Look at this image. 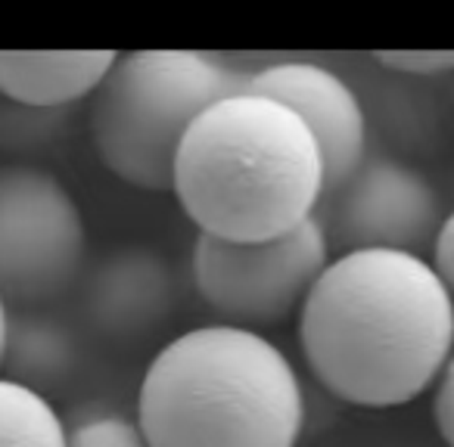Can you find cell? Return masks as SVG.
Wrapping results in <instances>:
<instances>
[{"label":"cell","mask_w":454,"mask_h":447,"mask_svg":"<svg viewBox=\"0 0 454 447\" xmlns=\"http://www.w3.org/2000/svg\"><path fill=\"white\" fill-rule=\"evenodd\" d=\"M305 366L327 395L364 410L427 395L454 351V302L423 255L342 252L299 311Z\"/></svg>","instance_id":"6da1fadb"},{"label":"cell","mask_w":454,"mask_h":447,"mask_svg":"<svg viewBox=\"0 0 454 447\" xmlns=\"http://www.w3.org/2000/svg\"><path fill=\"white\" fill-rule=\"evenodd\" d=\"M171 193L196 234L231 243L274 240L317 214L324 158L296 112L240 90L190 125Z\"/></svg>","instance_id":"7a4b0ae2"},{"label":"cell","mask_w":454,"mask_h":447,"mask_svg":"<svg viewBox=\"0 0 454 447\" xmlns=\"http://www.w3.org/2000/svg\"><path fill=\"white\" fill-rule=\"evenodd\" d=\"M134 416L153 447H296L305 391L268 335L206 323L153 354Z\"/></svg>","instance_id":"3957f363"},{"label":"cell","mask_w":454,"mask_h":447,"mask_svg":"<svg viewBox=\"0 0 454 447\" xmlns=\"http://www.w3.org/2000/svg\"><path fill=\"white\" fill-rule=\"evenodd\" d=\"M243 90V72L200 50L115 53L90 94V140L121 183L171 193L175 158L190 125Z\"/></svg>","instance_id":"277c9868"},{"label":"cell","mask_w":454,"mask_h":447,"mask_svg":"<svg viewBox=\"0 0 454 447\" xmlns=\"http://www.w3.org/2000/svg\"><path fill=\"white\" fill-rule=\"evenodd\" d=\"M324 220L311 218L274 240L231 243L196 234L190 274L200 298L240 329L274 327L299 314L317 277L333 258Z\"/></svg>","instance_id":"5b68a950"},{"label":"cell","mask_w":454,"mask_h":447,"mask_svg":"<svg viewBox=\"0 0 454 447\" xmlns=\"http://www.w3.org/2000/svg\"><path fill=\"white\" fill-rule=\"evenodd\" d=\"M84 214L53 171L0 165V298L35 311L63 296L84 258Z\"/></svg>","instance_id":"8992f818"},{"label":"cell","mask_w":454,"mask_h":447,"mask_svg":"<svg viewBox=\"0 0 454 447\" xmlns=\"http://www.w3.org/2000/svg\"><path fill=\"white\" fill-rule=\"evenodd\" d=\"M324 220L330 249L342 252H408L423 255L433 249L442 220V199L435 187L389 156L364 158L336 193Z\"/></svg>","instance_id":"52a82bcc"},{"label":"cell","mask_w":454,"mask_h":447,"mask_svg":"<svg viewBox=\"0 0 454 447\" xmlns=\"http://www.w3.org/2000/svg\"><path fill=\"white\" fill-rule=\"evenodd\" d=\"M243 90L268 96L296 112L324 158V196L336 193L358 171L367 152V119L358 94L327 66L284 59L243 72Z\"/></svg>","instance_id":"ba28073f"},{"label":"cell","mask_w":454,"mask_h":447,"mask_svg":"<svg viewBox=\"0 0 454 447\" xmlns=\"http://www.w3.org/2000/svg\"><path fill=\"white\" fill-rule=\"evenodd\" d=\"M88 320L115 342H137L168 323L177 308L175 267L150 246H121L90 274Z\"/></svg>","instance_id":"9c48e42d"},{"label":"cell","mask_w":454,"mask_h":447,"mask_svg":"<svg viewBox=\"0 0 454 447\" xmlns=\"http://www.w3.org/2000/svg\"><path fill=\"white\" fill-rule=\"evenodd\" d=\"M115 50H0V96L26 109H69L90 96Z\"/></svg>","instance_id":"30bf717a"},{"label":"cell","mask_w":454,"mask_h":447,"mask_svg":"<svg viewBox=\"0 0 454 447\" xmlns=\"http://www.w3.org/2000/svg\"><path fill=\"white\" fill-rule=\"evenodd\" d=\"M78 364H82V348L66 323L41 314V311L10 314L7 351H4L0 376L51 397L75 376Z\"/></svg>","instance_id":"8fae6325"},{"label":"cell","mask_w":454,"mask_h":447,"mask_svg":"<svg viewBox=\"0 0 454 447\" xmlns=\"http://www.w3.org/2000/svg\"><path fill=\"white\" fill-rule=\"evenodd\" d=\"M0 447H66V420L51 397L0 376Z\"/></svg>","instance_id":"7c38bea8"},{"label":"cell","mask_w":454,"mask_h":447,"mask_svg":"<svg viewBox=\"0 0 454 447\" xmlns=\"http://www.w3.org/2000/svg\"><path fill=\"white\" fill-rule=\"evenodd\" d=\"M66 447H153L140 428L137 416L125 410L94 404L66 420Z\"/></svg>","instance_id":"4fadbf2b"},{"label":"cell","mask_w":454,"mask_h":447,"mask_svg":"<svg viewBox=\"0 0 454 447\" xmlns=\"http://www.w3.org/2000/svg\"><path fill=\"white\" fill-rule=\"evenodd\" d=\"M373 63L411 78H439L454 72V50H380Z\"/></svg>","instance_id":"5bb4252c"},{"label":"cell","mask_w":454,"mask_h":447,"mask_svg":"<svg viewBox=\"0 0 454 447\" xmlns=\"http://www.w3.org/2000/svg\"><path fill=\"white\" fill-rule=\"evenodd\" d=\"M433 420L445 447H454V351L433 385Z\"/></svg>","instance_id":"9a60e30c"},{"label":"cell","mask_w":454,"mask_h":447,"mask_svg":"<svg viewBox=\"0 0 454 447\" xmlns=\"http://www.w3.org/2000/svg\"><path fill=\"white\" fill-rule=\"evenodd\" d=\"M433 258H429V265H433V271L439 274V280L445 283L448 296H451L454 302V212L445 214V220H442L439 234H435V243H433Z\"/></svg>","instance_id":"2e32d148"},{"label":"cell","mask_w":454,"mask_h":447,"mask_svg":"<svg viewBox=\"0 0 454 447\" xmlns=\"http://www.w3.org/2000/svg\"><path fill=\"white\" fill-rule=\"evenodd\" d=\"M10 304L0 298V366H4V351H7V333H10Z\"/></svg>","instance_id":"e0dca14e"}]
</instances>
